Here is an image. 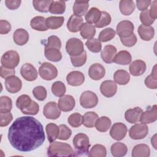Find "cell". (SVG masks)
<instances>
[{"label":"cell","mask_w":157,"mask_h":157,"mask_svg":"<svg viewBox=\"0 0 157 157\" xmlns=\"http://www.w3.org/2000/svg\"><path fill=\"white\" fill-rule=\"evenodd\" d=\"M111 120L109 118L103 116L99 118L95 124L96 129L99 132H106L110 128Z\"/></svg>","instance_id":"obj_38"},{"label":"cell","mask_w":157,"mask_h":157,"mask_svg":"<svg viewBox=\"0 0 157 157\" xmlns=\"http://www.w3.org/2000/svg\"><path fill=\"white\" fill-rule=\"evenodd\" d=\"M21 76L27 81H34L37 78V72L36 68L30 63H25L20 69Z\"/></svg>","instance_id":"obj_13"},{"label":"cell","mask_w":157,"mask_h":157,"mask_svg":"<svg viewBox=\"0 0 157 157\" xmlns=\"http://www.w3.org/2000/svg\"><path fill=\"white\" fill-rule=\"evenodd\" d=\"M61 47V41L56 36H51L48 38L47 42L45 44V48H54L60 49Z\"/></svg>","instance_id":"obj_50"},{"label":"cell","mask_w":157,"mask_h":157,"mask_svg":"<svg viewBox=\"0 0 157 157\" xmlns=\"http://www.w3.org/2000/svg\"><path fill=\"white\" fill-rule=\"evenodd\" d=\"M66 10V2L64 1H52L49 12L53 14H62Z\"/></svg>","instance_id":"obj_39"},{"label":"cell","mask_w":157,"mask_h":157,"mask_svg":"<svg viewBox=\"0 0 157 157\" xmlns=\"http://www.w3.org/2000/svg\"><path fill=\"white\" fill-rule=\"evenodd\" d=\"M151 143L153 147L156 149V134H155L151 139Z\"/></svg>","instance_id":"obj_63"},{"label":"cell","mask_w":157,"mask_h":157,"mask_svg":"<svg viewBox=\"0 0 157 157\" xmlns=\"http://www.w3.org/2000/svg\"><path fill=\"white\" fill-rule=\"evenodd\" d=\"M98 98L97 95L93 91H83L80 97V104L85 109H91L97 105Z\"/></svg>","instance_id":"obj_7"},{"label":"cell","mask_w":157,"mask_h":157,"mask_svg":"<svg viewBox=\"0 0 157 157\" xmlns=\"http://www.w3.org/2000/svg\"><path fill=\"white\" fill-rule=\"evenodd\" d=\"M66 91V86L61 81H56L52 85V92L55 96L61 97L64 96Z\"/></svg>","instance_id":"obj_43"},{"label":"cell","mask_w":157,"mask_h":157,"mask_svg":"<svg viewBox=\"0 0 157 157\" xmlns=\"http://www.w3.org/2000/svg\"><path fill=\"white\" fill-rule=\"evenodd\" d=\"M49 156H77L71 146L66 143L53 142L47 149Z\"/></svg>","instance_id":"obj_2"},{"label":"cell","mask_w":157,"mask_h":157,"mask_svg":"<svg viewBox=\"0 0 157 157\" xmlns=\"http://www.w3.org/2000/svg\"><path fill=\"white\" fill-rule=\"evenodd\" d=\"M45 136L42 124L33 117L17 118L8 131V140L16 150L28 152L36 150L44 142Z\"/></svg>","instance_id":"obj_1"},{"label":"cell","mask_w":157,"mask_h":157,"mask_svg":"<svg viewBox=\"0 0 157 157\" xmlns=\"http://www.w3.org/2000/svg\"><path fill=\"white\" fill-rule=\"evenodd\" d=\"M101 12V11L96 7L91 8L85 16V19L86 21V23L90 24H96L100 19Z\"/></svg>","instance_id":"obj_34"},{"label":"cell","mask_w":157,"mask_h":157,"mask_svg":"<svg viewBox=\"0 0 157 157\" xmlns=\"http://www.w3.org/2000/svg\"><path fill=\"white\" fill-rule=\"evenodd\" d=\"M13 39L17 45H24L28 42L29 34L26 30L23 28H18L13 33Z\"/></svg>","instance_id":"obj_23"},{"label":"cell","mask_w":157,"mask_h":157,"mask_svg":"<svg viewBox=\"0 0 157 157\" xmlns=\"http://www.w3.org/2000/svg\"><path fill=\"white\" fill-rule=\"evenodd\" d=\"M43 113L44 116L51 120H56L59 117L61 111L55 102H48L44 107Z\"/></svg>","instance_id":"obj_10"},{"label":"cell","mask_w":157,"mask_h":157,"mask_svg":"<svg viewBox=\"0 0 157 157\" xmlns=\"http://www.w3.org/2000/svg\"><path fill=\"white\" fill-rule=\"evenodd\" d=\"M156 4H157V1L155 0L151 2V7L150 9L149 10V14L150 16L155 20L157 17V12H156Z\"/></svg>","instance_id":"obj_62"},{"label":"cell","mask_w":157,"mask_h":157,"mask_svg":"<svg viewBox=\"0 0 157 157\" xmlns=\"http://www.w3.org/2000/svg\"><path fill=\"white\" fill-rule=\"evenodd\" d=\"M44 55L47 59L53 62H58L62 59V54L57 48H45Z\"/></svg>","instance_id":"obj_32"},{"label":"cell","mask_w":157,"mask_h":157,"mask_svg":"<svg viewBox=\"0 0 157 157\" xmlns=\"http://www.w3.org/2000/svg\"><path fill=\"white\" fill-rule=\"evenodd\" d=\"M20 62L19 54L14 50H9L5 52L1 59L2 66L9 69H14Z\"/></svg>","instance_id":"obj_4"},{"label":"cell","mask_w":157,"mask_h":157,"mask_svg":"<svg viewBox=\"0 0 157 157\" xmlns=\"http://www.w3.org/2000/svg\"><path fill=\"white\" fill-rule=\"evenodd\" d=\"M151 1L150 0H137L136 4L137 9L140 11L145 10L150 5Z\"/></svg>","instance_id":"obj_61"},{"label":"cell","mask_w":157,"mask_h":157,"mask_svg":"<svg viewBox=\"0 0 157 157\" xmlns=\"http://www.w3.org/2000/svg\"><path fill=\"white\" fill-rule=\"evenodd\" d=\"M11 30L10 23L4 20H1L0 21V34H6L9 33Z\"/></svg>","instance_id":"obj_59"},{"label":"cell","mask_w":157,"mask_h":157,"mask_svg":"<svg viewBox=\"0 0 157 157\" xmlns=\"http://www.w3.org/2000/svg\"><path fill=\"white\" fill-rule=\"evenodd\" d=\"M45 131L49 142L52 143L58 139L59 127L56 124L53 123L47 124L45 127Z\"/></svg>","instance_id":"obj_35"},{"label":"cell","mask_w":157,"mask_h":157,"mask_svg":"<svg viewBox=\"0 0 157 157\" xmlns=\"http://www.w3.org/2000/svg\"><path fill=\"white\" fill-rule=\"evenodd\" d=\"M89 7V1H75L73 6V12L74 15L81 17L85 14Z\"/></svg>","instance_id":"obj_33"},{"label":"cell","mask_w":157,"mask_h":157,"mask_svg":"<svg viewBox=\"0 0 157 157\" xmlns=\"http://www.w3.org/2000/svg\"><path fill=\"white\" fill-rule=\"evenodd\" d=\"M119 9L123 15H129L135 9V4L131 0H121L119 3Z\"/></svg>","instance_id":"obj_31"},{"label":"cell","mask_w":157,"mask_h":157,"mask_svg":"<svg viewBox=\"0 0 157 157\" xmlns=\"http://www.w3.org/2000/svg\"><path fill=\"white\" fill-rule=\"evenodd\" d=\"M64 18L63 17L51 16L46 18V25L48 28L51 29H56L63 25Z\"/></svg>","instance_id":"obj_37"},{"label":"cell","mask_w":157,"mask_h":157,"mask_svg":"<svg viewBox=\"0 0 157 157\" xmlns=\"http://www.w3.org/2000/svg\"><path fill=\"white\" fill-rule=\"evenodd\" d=\"M113 79L116 83L120 85H124L129 82L130 75L126 71L119 69L114 73Z\"/></svg>","instance_id":"obj_28"},{"label":"cell","mask_w":157,"mask_h":157,"mask_svg":"<svg viewBox=\"0 0 157 157\" xmlns=\"http://www.w3.org/2000/svg\"><path fill=\"white\" fill-rule=\"evenodd\" d=\"M140 37L145 41H149L152 39L155 35L154 28L151 26L140 25L137 29Z\"/></svg>","instance_id":"obj_24"},{"label":"cell","mask_w":157,"mask_h":157,"mask_svg":"<svg viewBox=\"0 0 157 157\" xmlns=\"http://www.w3.org/2000/svg\"><path fill=\"white\" fill-rule=\"evenodd\" d=\"M58 107L63 112L71 111L75 105V101L73 96L66 94L61 96L58 100Z\"/></svg>","instance_id":"obj_15"},{"label":"cell","mask_w":157,"mask_h":157,"mask_svg":"<svg viewBox=\"0 0 157 157\" xmlns=\"http://www.w3.org/2000/svg\"><path fill=\"white\" fill-rule=\"evenodd\" d=\"M83 23V20L82 17L72 15L67 21V28L69 31L77 33L80 30Z\"/></svg>","instance_id":"obj_21"},{"label":"cell","mask_w":157,"mask_h":157,"mask_svg":"<svg viewBox=\"0 0 157 157\" xmlns=\"http://www.w3.org/2000/svg\"><path fill=\"white\" fill-rule=\"evenodd\" d=\"M5 86L8 92L10 93H16L21 90L22 82L18 77L12 75L6 78Z\"/></svg>","instance_id":"obj_12"},{"label":"cell","mask_w":157,"mask_h":157,"mask_svg":"<svg viewBox=\"0 0 157 157\" xmlns=\"http://www.w3.org/2000/svg\"><path fill=\"white\" fill-rule=\"evenodd\" d=\"M39 74L42 78L45 80H52L58 75V70L52 64L44 62L39 69Z\"/></svg>","instance_id":"obj_6"},{"label":"cell","mask_w":157,"mask_h":157,"mask_svg":"<svg viewBox=\"0 0 157 157\" xmlns=\"http://www.w3.org/2000/svg\"><path fill=\"white\" fill-rule=\"evenodd\" d=\"M12 108V99L6 96L0 98V112H10Z\"/></svg>","instance_id":"obj_45"},{"label":"cell","mask_w":157,"mask_h":157,"mask_svg":"<svg viewBox=\"0 0 157 157\" xmlns=\"http://www.w3.org/2000/svg\"><path fill=\"white\" fill-rule=\"evenodd\" d=\"M66 80L69 85L74 86L82 85L85 81L83 74L80 71H74L69 72L66 76Z\"/></svg>","instance_id":"obj_18"},{"label":"cell","mask_w":157,"mask_h":157,"mask_svg":"<svg viewBox=\"0 0 157 157\" xmlns=\"http://www.w3.org/2000/svg\"><path fill=\"white\" fill-rule=\"evenodd\" d=\"M39 110V106L38 104L36 102H35L34 101H32V102L29 107L21 110V112L23 114L31 115H36L38 113Z\"/></svg>","instance_id":"obj_54"},{"label":"cell","mask_w":157,"mask_h":157,"mask_svg":"<svg viewBox=\"0 0 157 157\" xmlns=\"http://www.w3.org/2000/svg\"><path fill=\"white\" fill-rule=\"evenodd\" d=\"M150 155V149L145 144H140L134 146L131 153L132 157H148Z\"/></svg>","instance_id":"obj_25"},{"label":"cell","mask_w":157,"mask_h":157,"mask_svg":"<svg viewBox=\"0 0 157 157\" xmlns=\"http://www.w3.org/2000/svg\"><path fill=\"white\" fill-rule=\"evenodd\" d=\"M66 50L71 56H78L84 51V45L81 40L72 37L69 39L66 44Z\"/></svg>","instance_id":"obj_5"},{"label":"cell","mask_w":157,"mask_h":157,"mask_svg":"<svg viewBox=\"0 0 157 157\" xmlns=\"http://www.w3.org/2000/svg\"><path fill=\"white\" fill-rule=\"evenodd\" d=\"M80 31L81 36L85 39H91L93 38L96 34L95 27L88 23H83Z\"/></svg>","instance_id":"obj_30"},{"label":"cell","mask_w":157,"mask_h":157,"mask_svg":"<svg viewBox=\"0 0 157 157\" xmlns=\"http://www.w3.org/2000/svg\"><path fill=\"white\" fill-rule=\"evenodd\" d=\"M51 0H44V1H33V4L34 8L38 12H48L49 11V7L52 3Z\"/></svg>","instance_id":"obj_41"},{"label":"cell","mask_w":157,"mask_h":157,"mask_svg":"<svg viewBox=\"0 0 157 157\" xmlns=\"http://www.w3.org/2000/svg\"><path fill=\"white\" fill-rule=\"evenodd\" d=\"M86 46L88 50L93 53H98L101 50L102 44L101 41L96 38L88 39L86 43Z\"/></svg>","instance_id":"obj_44"},{"label":"cell","mask_w":157,"mask_h":157,"mask_svg":"<svg viewBox=\"0 0 157 157\" xmlns=\"http://www.w3.org/2000/svg\"><path fill=\"white\" fill-rule=\"evenodd\" d=\"M157 119V106L153 105L148 110L143 112L140 117V121L144 124H150Z\"/></svg>","instance_id":"obj_16"},{"label":"cell","mask_w":157,"mask_h":157,"mask_svg":"<svg viewBox=\"0 0 157 157\" xmlns=\"http://www.w3.org/2000/svg\"><path fill=\"white\" fill-rule=\"evenodd\" d=\"M120 40L123 45L128 47H131L136 44L137 39L136 36L133 33L129 37L125 38H120Z\"/></svg>","instance_id":"obj_56"},{"label":"cell","mask_w":157,"mask_h":157,"mask_svg":"<svg viewBox=\"0 0 157 157\" xmlns=\"http://www.w3.org/2000/svg\"><path fill=\"white\" fill-rule=\"evenodd\" d=\"M88 155L90 157H105L107 155L106 148L101 144H95L93 146Z\"/></svg>","instance_id":"obj_40"},{"label":"cell","mask_w":157,"mask_h":157,"mask_svg":"<svg viewBox=\"0 0 157 157\" xmlns=\"http://www.w3.org/2000/svg\"><path fill=\"white\" fill-rule=\"evenodd\" d=\"M30 25L33 29L36 31H45L48 29L46 25V19L42 16H37L33 18Z\"/></svg>","instance_id":"obj_27"},{"label":"cell","mask_w":157,"mask_h":157,"mask_svg":"<svg viewBox=\"0 0 157 157\" xmlns=\"http://www.w3.org/2000/svg\"><path fill=\"white\" fill-rule=\"evenodd\" d=\"M32 102L31 98L27 94H22L18 97L16 101V106L18 109L22 110L29 106Z\"/></svg>","instance_id":"obj_46"},{"label":"cell","mask_w":157,"mask_h":157,"mask_svg":"<svg viewBox=\"0 0 157 157\" xmlns=\"http://www.w3.org/2000/svg\"><path fill=\"white\" fill-rule=\"evenodd\" d=\"M142 112L143 110L139 107L129 109L125 112L124 118L128 123L135 124L139 121L140 117Z\"/></svg>","instance_id":"obj_19"},{"label":"cell","mask_w":157,"mask_h":157,"mask_svg":"<svg viewBox=\"0 0 157 157\" xmlns=\"http://www.w3.org/2000/svg\"><path fill=\"white\" fill-rule=\"evenodd\" d=\"M33 94L36 99L42 101L47 98V93L45 87L42 86H37L33 88Z\"/></svg>","instance_id":"obj_51"},{"label":"cell","mask_w":157,"mask_h":157,"mask_svg":"<svg viewBox=\"0 0 157 157\" xmlns=\"http://www.w3.org/2000/svg\"><path fill=\"white\" fill-rule=\"evenodd\" d=\"M1 121H0V126L4 127L7 126L12 120L13 116L10 112H0Z\"/></svg>","instance_id":"obj_55"},{"label":"cell","mask_w":157,"mask_h":157,"mask_svg":"<svg viewBox=\"0 0 157 157\" xmlns=\"http://www.w3.org/2000/svg\"><path fill=\"white\" fill-rule=\"evenodd\" d=\"M134 28V25L131 21L123 20L119 22L116 27L117 33L120 38H125L133 34Z\"/></svg>","instance_id":"obj_9"},{"label":"cell","mask_w":157,"mask_h":157,"mask_svg":"<svg viewBox=\"0 0 157 157\" xmlns=\"http://www.w3.org/2000/svg\"><path fill=\"white\" fill-rule=\"evenodd\" d=\"M140 20L144 26H150L152 25L155 20L152 18L149 14V10L147 9L145 10L142 11L140 13Z\"/></svg>","instance_id":"obj_53"},{"label":"cell","mask_w":157,"mask_h":157,"mask_svg":"<svg viewBox=\"0 0 157 157\" xmlns=\"http://www.w3.org/2000/svg\"><path fill=\"white\" fill-rule=\"evenodd\" d=\"M15 71L14 69H9L1 65L0 67V75L3 78H7L10 76L14 75Z\"/></svg>","instance_id":"obj_58"},{"label":"cell","mask_w":157,"mask_h":157,"mask_svg":"<svg viewBox=\"0 0 157 157\" xmlns=\"http://www.w3.org/2000/svg\"><path fill=\"white\" fill-rule=\"evenodd\" d=\"M110 151L113 156L121 157L126 155L128 152L127 146L121 142H115L110 147Z\"/></svg>","instance_id":"obj_29"},{"label":"cell","mask_w":157,"mask_h":157,"mask_svg":"<svg viewBox=\"0 0 157 157\" xmlns=\"http://www.w3.org/2000/svg\"><path fill=\"white\" fill-rule=\"evenodd\" d=\"M145 85L150 89H156L157 77L153 76L151 74L148 75L145 79Z\"/></svg>","instance_id":"obj_57"},{"label":"cell","mask_w":157,"mask_h":157,"mask_svg":"<svg viewBox=\"0 0 157 157\" xmlns=\"http://www.w3.org/2000/svg\"><path fill=\"white\" fill-rule=\"evenodd\" d=\"M59 133L58 139L60 140H66L71 137L72 131L66 124H60L59 126Z\"/></svg>","instance_id":"obj_52"},{"label":"cell","mask_w":157,"mask_h":157,"mask_svg":"<svg viewBox=\"0 0 157 157\" xmlns=\"http://www.w3.org/2000/svg\"><path fill=\"white\" fill-rule=\"evenodd\" d=\"M111 20H112L111 16L108 12L105 11H101L100 19L95 24V26L98 28L105 27L110 23Z\"/></svg>","instance_id":"obj_48"},{"label":"cell","mask_w":157,"mask_h":157,"mask_svg":"<svg viewBox=\"0 0 157 157\" xmlns=\"http://www.w3.org/2000/svg\"><path fill=\"white\" fill-rule=\"evenodd\" d=\"M105 70L104 67L99 63H94L90 66L88 69V75L90 77L94 80H101L104 77Z\"/></svg>","instance_id":"obj_17"},{"label":"cell","mask_w":157,"mask_h":157,"mask_svg":"<svg viewBox=\"0 0 157 157\" xmlns=\"http://www.w3.org/2000/svg\"><path fill=\"white\" fill-rule=\"evenodd\" d=\"M67 121L72 127L78 128L83 123V116L79 113H74L68 117Z\"/></svg>","instance_id":"obj_47"},{"label":"cell","mask_w":157,"mask_h":157,"mask_svg":"<svg viewBox=\"0 0 157 157\" xmlns=\"http://www.w3.org/2000/svg\"><path fill=\"white\" fill-rule=\"evenodd\" d=\"M100 91L105 97L111 98L117 93V84L112 80H105L101 84Z\"/></svg>","instance_id":"obj_14"},{"label":"cell","mask_w":157,"mask_h":157,"mask_svg":"<svg viewBox=\"0 0 157 157\" xmlns=\"http://www.w3.org/2000/svg\"><path fill=\"white\" fill-rule=\"evenodd\" d=\"M127 131V127L124 123L120 122L115 123L111 127L110 135L113 139L118 141L124 138Z\"/></svg>","instance_id":"obj_11"},{"label":"cell","mask_w":157,"mask_h":157,"mask_svg":"<svg viewBox=\"0 0 157 157\" xmlns=\"http://www.w3.org/2000/svg\"><path fill=\"white\" fill-rule=\"evenodd\" d=\"M146 64L141 59H137L132 61L129 67V72L133 76H140L146 71Z\"/></svg>","instance_id":"obj_20"},{"label":"cell","mask_w":157,"mask_h":157,"mask_svg":"<svg viewBox=\"0 0 157 157\" xmlns=\"http://www.w3.org/2000/svg\"><path fill=\"white\" fill-rule=\"evenodd\" d=\"M131 61V53L126 50H121L116 54L113 62L120 65H127L130 64Z\"/></svg>","instance_id":"obj_26"},{"label":"cell","mask_w":157,"mask_h":157,"mask_svg":"<svg viewBox=\"0 0 157 157\" xmlns=\"http://www.w3.org/2000/svg\"><path fill=\"white\" fill-rule=\"evenodd\" d=\"M21 0H6L5 4L6 7L10 10L18 9L21 4Z\"/></svg>","instance_id":"obj_60"},{"label":"cell","mask_w":157,"mask_h":157,"mask_svg":"<svg viewBox=\"0 0 157 157\" xmlns=\"http://www.w3.org/2000/svg\"><path fill=\"white\" fill-rule=\"evenodd\" d=\"M73 145L77 155H87L90 147V140L88 136L84 133L76 134L72 140Z\"/></svg>","instance_id":"obj_3"},{"label":"cell","mask_w":157,"mask_h":157,"mask_svg":"<svg viewBox=\"0 0 157 157\" xmlns=\"http://www.w3.org/2000/svg\"><path fill=\"white\" fill-rule=\"evenodd\" d=\"M148 128L146 124L137 123L131 126L129 130V137L134 140L142 139L148 134Z\"/></svg>","instance_id":"obj_8"},{"label":"cell","mask_w":157,"mask_h":157,"mask_svg":"<svg viewBox=\"0 0 157 157\" xmlns=\"http://www.w3.org/2000/svg\"><path fill=\"white\" fill-rule=\"evenodd\" d=\"M117 54V48L115 46L112 45H105L104 49L101 51V56L102 59L106 63H112L113 61L114 57Z\"/></svg>","instance_id":"obj_22"},{"label":"cell","mask_w":157,"mask_h":157,"mask_svg":"<svg viewBox=\"0 0 157 157\" xmlns=\"http://www.w3.org/2000/svg\"><path fill=\"white\" fill-rule=\"evenodd\" d=\"M87 55L86 52L84 50L82 53L78 56H71V61L72 64L74 67H80L84 65L86 61Z\"/></svg>","instance_id":"obj_49"},{"label":"cell","mask_w":157,"mask_h":157,"mask_svg":"<svg viewBox=\"0 0 157 157\" xmlns=\"http://www.w3.org/2000/svg\"><path fill=\"white\" fill-rule=\"evenodd\" d=\"M98 115L94 112H87L83 116L82 124L86 128H93L98 119Z\"/></svg>","instance_id":"obj_36"},{"label":"cell","mask_w":157,"mask_h":157,"mask_svg":"<svg viewBox=\"0 0 157 157\" xmlns=\"http://www.w3.org/2000/svg\"><path fill=\"white\" fill-rule=\"evenodd\" d=\"M116 34V32L111 28H107L101 31L99 34L98 39L101 42H105L112 40Z\"/></svg>","instance_id":"obj_42"}]
</instances>
